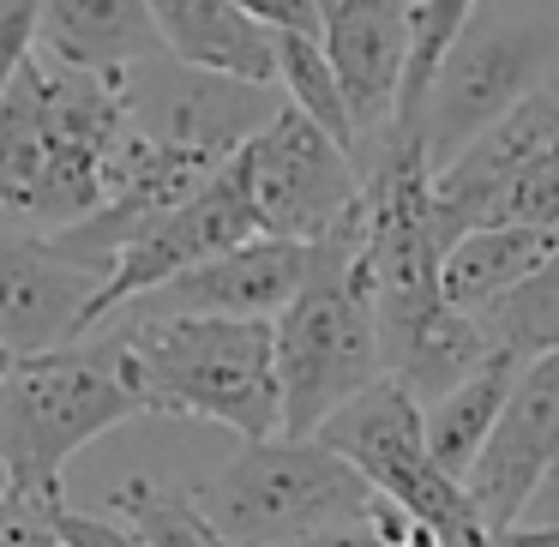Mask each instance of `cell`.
Returning a JSON list of instances; mask_svg holds the SVG:
<instances>
[{
	"label": "cell",
	"instance_id": "obj_7",
	"mask_svg": "<svg viewBox=\"0 0 559 547\" xmlns=\"http://www.w3.org/2000/svg\"><path fill=\"white\" fill-rule=\"evenodd\" d=\"M313 439L337 451L379 499H391V506L409 511L415 523H427L445 547H481L487 542L463 481H451V475L439 469L433 445H427L415 391H403L391 373L379 379V385H367L349 409L331 415Z\"/></svg>",
	"mask_w": 559,
	"mask_h": 547
},
{
	"label": "cell",
	"instance_id": "obj_10",
	"mask_svg": "<svg viewBox=\"0 0 559 547\" xmlns=\"http://www.w3.org/2000/svg\"><path fill=\"white\" fill-rule=\"evenodd\" d=\"M259 241V217H253V199H247V181H241V163L217 175L211 187H199L187 205H175L169 217H157L145 235L127 241V253L115 259L109 283H103L97 307H91V331H103L115 313H127L133 301H145L151 289L187 277V271L211 265V259L235 253V247Z\"/></svg>",
	"mask_w": 559,
	"mask_h": 547
},
{
	"label": "cell",
	"instance_id": "obj_18",
	"mask_svg": "<svg viewBox=\"0 0 559 547\" xmlns=\"http://www.w3.org/2000/svg\"><path fill=\"white\" fill-rule=\"evenodd\" d=\"M518 373H523V361H511V355H487L469 379H457L445 397H433L421 409L427 445H433L439 469H445L451 481H469L475 457L487 451L499 415H506V397H511V385H518Z\"/></svg>",
	"mask_w": 559,
	"mask_h": 547
},
{
	"label": "cell",
	"instance_id": "obj_22",
	"mask_svg": "<svg viewBox=\"0 0 559 547\" xmlns=\"http://www.w3.org/2000/svg\"><path fill=\"white\" fill-rule=\"evenodd\" d=\"M55 530H61V547H145V535L127 530L121 518H97V511H55Z\"/></svg>",
	"mask_w": 559,
	"mask_h": 547
},
{
	"label": "cell",
	"instance_id": "obj_15",
	"mask_svg": "<svg viewBox=\"0 0 559 547\" xmlns=\"http://www.w3.org/2000/svg\"><path fill=\"white\" fill-rule=\"evenodd\" d=\"M151 25L169 61L199 67V73H223L241 85H277V31L253 19L235 0H151Z\"/></svg>",
	"mask_w": 559,
	"mask_h": 547
},
{
	"label": "cell",
	"instance_id": "obj_20",
	"mask_svg": "<svg viewBox=\"0 0 559 547\" xmlns=\"http://www.w3.org/2000/svg\"><path fill=\"white\" fill-rule=\"evenodd\" d=\"M475 325H481L487 349L511 355V361H542V355H559V253L547 259L523 289H511L499 307H487Z\"/></svg>",
	"mask_w": 559,
	"mask_h": 547
},
{
	"label": "cell",
	"instance_id": "obj_27",
	"mask_svg": "<svg viewBox=\"0 0 559 547\" xmlns=\"http://www.w3.org/2000/svg\"><path fill=\"white\" fill-rule=\"evenodd\" d=\"M523 523H559V463L547 469L542 494L530 499V511H523Z\"/></svg>",
	"mask_w": 559,
	"mask_h": 547
},
{
	"label": "cell",
	"instance_id": "obj_4",
	"mask_svg": "<svg viewBox=\"0 0 559 547\" xmlns=\"http://www.w3.org/2000/svg\"><path fill=\"white\" fill-rule=\"evenodd\" d=\"M145 415L115 331L31 355L0 373V475L7 494L37 511H67L61 475L85 445Z\"/></svg>",
	"mask_w": 559,
	"mask_h": 547
},
{
	"label": "cell",
	"instance_id": "obj_21",
	"mask_svg": "<svg viewBox=\"0 0 559 547\" xmlns=\"http://www.w3.org/2000/svg\"><path fill=\"white\" fill-rule=\"evenodd\" d=\"M109 518H121L127 530L145 535V547H223L211 535V523L199 518L193 494H175V487L151 481V475H133L127 487H115Z\"/></svg>",
	"mask_w": 559,
	"mask_h": 547
},
{
	"label": "cell",
	"instance_id": "obj_5",
	"mask_svg": "<svg viewBox=\"0 0 559 547\" xmlns=\"http://www.w3.org/2000/svg\"><path fill=\"white\" fill-rule=\"evenodd\" d=\"M193 506L223 547H289L301 535L367 523L379 530L397 511L319 439L241 445L211 481L193 487Z\"/></svg>",
	"mask_w": 559,
	"mask_h": 547
},
{
	"label": "cell",
	"instance_id": "obj_16",
	"mask_svg": "<svg viewBox=\"0 0 559 547\" xmlns=\"http://www.w3.org/2000/svg\"><path fill=\"white\" fill-rule=\"evenodd\" d=\"M554 253H559V229L487 223V229H469L445 247V259H439V295H445L463 319H481L487 307H499L511 289H523Z\"/></svg>",
	"mask_w": 559,
	"mask_h": 547
},
{
	"label": "cell",
	"instance_id": "obj_11",
	"mask_svg": "<svg viewBox=\"0 0 559 547\" xmlns=\"http://www.w3.org/2000/svg\"><path fill=\"white\" fill-rule=\"evenodd\" d=\"M415 19H421V0H319V49L361 133V163L385 145L403 115Z\"/></svg>",
	"mask_w": 559,
	"mask_h": 547
},
{
	"label": "cell",
	"instance_id": "obj_19",
	"mask_svg": "<svg viewBox=\"0 0 559 547\" xmlns=\"http://www.w3.org/2000/svg\"><path fill=\"white\" fill-rule=\"evenodd\" d=\"M277 85H283V103L301 109L313 127H325L355 163H361V133L349 121V103H343V85L331 73L319 37H301V31H277Z\"/></svg>",
	"mask_w": 559,
	"mask_h": 547
},
{
	"label": "cell",
	"instance_id": "obj_6",
	"mask_svg": "<svg viewBox=\"0 0 559 547\" xmlns=\"http://www.w3.org/2000/svg\"><path fill=\"white\" fill-rule=\"evenodd\" d=\"M547 79H559V0H481L451 37L421 103V145L433 169H445Z\"/></svg>",
	"mask_w": 559,
	"mask_h": 547
},
{
	"label": "cell",
	"instance_id": "obj_23",
	"mask_svg": "<svg viewBox=\"0 0 559 547\" xmlns=\"http://www.w3.org/2000/svg\"><path fill=\"white\" fill-rule=\"evenodd\" d=\"M0 547H61L55 511H37L0 487Z\"/></svg>",
	"mask_w": 559,
	"mask_h": 547
},
{
	"label": "cell",
	"instance_id": "obj_3",
	"mask_svg": "<svg viewBox=\"0 0 559 547\" xmlns=\"http://www.w3.org/2000/svg\"><path fill=\"white\" fill-rule=\"evenodd\" d=\"M283 439H313L337 409L385 379L373 283H367V205L355 223L307 247V283L277 313Z\"/></svg>",
	"mask_w": 559,
	"mask_h": 547
},
{
	"label": "cell",
	"instance_id": "obj_12",
	"mask_svg": "<svg viewBox=\"0 0 559 547\" xmlns=\"http://www.w3.org/2000/svg\"><path fill=\"white\" fill-rule=\"evenodd\" d=\"M103 271L61 253L55 235H31L0 217V361L7 367L85 343Z\"/></svg>",
	"mask_w": 559,
	"mask_h": 547
},
{
	"label": "cell",
	"instance_id": "obj_25",
	"mask_svg": "<svg viewBox=\"0 0 559 547\" xmlns=\"http://www.w3.org/2000/svg\"><path fill=\"white\" fill-rule=\"evenodd\" d=\"M253 19H265L271 31H301V37H319V0H235Z\"/></svg>",
	"mask_w": 559,
	"mask_h": 547
},
{
	"label": "cell",
	"instance_id": "obj_14",
	"mask_svg": "<svg viewBox=\"0 0 559 547\" xmlns=\"http://www.w3.org/2000/svg\"><path fill=\"white\" fill-rule=\"evenodd\" d=\"M301 283H307V247L259 235V241L235 247V253L211 259V265L187 271V277L163 283V289H151L127 313H145V319H271L277 325V313L301 295Z\"/></svg>",
	"mask_w": 559,
	"mask_h": 547
},
{
	"label": "cell",
	"instance_id": "obj_13",
	"mask_svg": "<svg viewBox=\"0 0 559 547\" xmlns=\"http://www.w3.org/2000/svg\"><path fill=\"white\" fill-rule=\"evenodd\" d=\"M554 463H559V355H542V361H523L518 385L506 397V415H499L493 439L463 481L481 530L499 535L511 523H523V511L542 494Z\"/></svg>",
	"mask_w": 559,
	"mask_h": 547
},
{
	"label": "cell",
	"instance_id": "obj_8",
	"mask_svg": "<svg viewBox=\"0 0 559 547\" xmlns=\"http://www.w3.org/2000/svg\"><path fill=\"white\" fill-rule=\"evenodd\" d=\"M235 163H241L259 235H271V241L313 247L325 235H337L343 223H355L367 205L361 163L325 127H313L301 109H289V103Z\"/></svg>",
	"mask_w": 559,
	"mask_h": 547
},
{
	"label": "cell",
	"instance_id": "obj_1",
	"mask_svg": "<svg viewBox=\"0 0 559 547\" xmlns=\"http://www.w3.org/2000/svg\"><path fill=\"white\" fill-rule=\"evenodd\" d=\"M133 157L121 73L73 67L49 49L0 91V217L31 235H67L109 211Z\"/></svg>",
	"mask_w": 559,
	"mask_h": 547
},
{
	"label": "cell",
	"instance_id": "obj_2",
	"mask_svg": "<svg viewBox=\"0 0 559 547\" xmlns=\"http://www.w3.org/2000/svg\"><path fill=\"white\" fill-rule=\"evenodd\" d=\"M145 415H187L241 433V445L283 439L277 331L271 319H115Z\"/></svg>",
	"mask_w": 559,
	"mask_h": 547
},
{
	"label": "cell",
	"instance_id": "obj_24",
	"mask_svg": "<svg viewBox=\"0 0 559 547\" xmlns=\"http://www.w3.org/2000/svg\"><path fill=\"white\" fill-rule=\"evenodd\" d=\"M409 511H391L385 523H367V530H325V535H301V542H289V547H397L403 542V530H409Z\"/></svg>",
	"mask_w": 559,
	"mask_h": 547
},
{
	"label": "cell",
	"instance_id": "obj_17",
	"mask_svg": "<svg viewBox=\"0 0 559 547\" xmlns=\"http://www.w3.org/2000/svg\"><path fill=\"white\" fill-rule=\"evenodd\" d=\"M37 49L97 73H127L139 61H157L163 43L151 25V0H37Z\"/></svg>",
	"mask_w": 559,
	"mask_h": 547
},
{
	"label": "cell",
	"instance_id": "obj_26",
	"mask_svg": "<svg viewBox=\"0 0 559 547\" xmlns=\"http://www.w3.org/2000/svg\"><path fill=\"white\" fill-rule=\"evenodd\" d=\"M481 547H559V523H511V530L487 535Z\"/></svg>",
	"mask_w": 559,
	"mask_h": 547
},
{
	"label": "cell",
	"instance_id": "obj_28",
	"mask_svg": "<svg viewBox=\"0 0 559 547\" xmlns=\"http://www.w3.org/2000/svg\"><path fill=\"white\" fill-rule=\"evenodd\" d=\"M0 373H7V361H0Z\"/></svg>",
	"mask_w": 559,
	"mask_h": 547
},
{
	"label": "cell",
	"instance_id": "obj_9",
	"mask_svg": "<svg viewBox=\"0 0 559 547\" xmlns=\"http://www.w3.org/2000/svg\"><path fill=\"white\" fill-rule=\"evenodd\" d=\"M121 91H127L139 139L187 151V157H205V163H235L283 109V91L199 73V67H181L169 55L127 67Z\"/></svg>",
	"mask_w": 559,
	"mask_h": 547
}]
</instances>
